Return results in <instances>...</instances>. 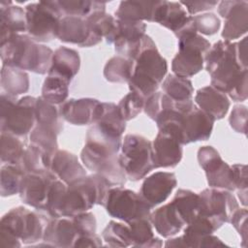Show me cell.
I'll list each match as a JSON object with an SVG mask.
<instances>
[{
  "label": "cell",
  "mask_w": 248,
  "mask_h": 248,
  "mask_svg": "<svg viewBox=\"0 0 248 248\" xmlns=\"http://www.w3.org/2000/svg\"><path fill=\"white\" fill-rule=\"evenodd\" d=\"M199 195L202 202L201 215L209 218L218 229L225 223H230L232 215L239 208L236 199L230 191L207 188Z\"/></svg>",
  "instance_id": "7c38bea8"
},
{
  "label": "cell",
  "mask_w": 248,
  "mask_h": 248,
  "mask_svg": "<svg viewBox=\"0 0 248 248\" xmlns=\"http://www.w3.org/2000/svg\"><path fill=\"white\" fill-rule=\"evenodd\" d=\"M1 88L2 92L16 97L29 89V77L21 69L2 65L1 69Z\"/></svg>",
  "instance_id": "f546056e"
},
{
  "label": "cell",
  "mask_w": 248,
  "mask_h": 248,
  "mask_svg": "<svg viewBox=\"0 0 248 248\" xmlns=\"http://www.w3.org/2000/svg\"><path fill=\"white\" fill-rule=\"evenodd\" d=\"M49 170L67 185L87 175L78 158L67 150L58 149L54 153L51 158Z\"/></svg>",
  "instance_id": "603a6c76"
},
{
  "label": "cell",
  "mask_w": 248,
  "mask_h": 248,
  "mask_svg": "<svg viewBox=\"0 0 248 248\" xmlns=\"http://www.w3.org/2000/svg\"><path fill=\"white\" fill-rule=\"evenodd\" d=\"M183 7H186L190 15H195L207 10H212L218 3L217 1H181Z\"/></svg>",
  "instance_id": "f5cc1de1"
},
{
  "label": "cell",
  "mask_w": 248,
  "mask_h": 248,
  "mask_svg": "<svg viewBox=\"0 0 248 248\" xmlns=\"http://www.w3.org/2000/svg\"><path fill=\"white\" fill-rule=\"evenodd\" d=\"M149 219L156 232L163 237L175 235L186 226L171 202L157 208L150 214Z\"/></svg>",
  "instance_id": "484cf974"
},
{
  "label": "cell",
  "mask_w": 248,
  "mask_h": 248,
  "mask_svg": "<svg viewBox=\"0 0 248 248\" xmlns=\"http://www.w3.org/2000/svg\"><path fill=\"white\" fill-rule=\"evenodd\" d=\"M87 21L102 38L108 44H114L118 37L117 19L106 12H97L86 17Z\"/></svg>",
  "instance_id": "8d00e7d4"
},
{
  "label": "cell",
  "mask_w": 248,
  "mask_h": 248,
  "mask_svg": "<svg viewBox=\"0 0 248 248\" xmlns=\"http://www.w3.org/2000/svg\"><path fill=\"white\" fill-rule=\"evenodd\" d=\"M0 57L2 65L44 75L51 67L53 51L28 35L15 34L0 43Z\"/></svg>",
  "instance_id": "3957f363"
},
{
  "label": "cell",
  "mask_w": 248,
  "mask_h": 248,
  "mask_svg": "<svg viewBox=\"0 0 248 248\" xmlns=\"http://www.w3.org/2000/svg\"><path fill=\"white\" fill-rule=\"evenodd\" d=\"M205 69L211 78V85L228 94L243 78L248 77L247 68L239 62L236 43L220 40L204 56Z\"/></svg>",
  "instance_id": "277c9868"
},
{
  "label": "cell",
  "mask_w": 248,
  "mask_h": 248,
  "mask_svg": "<svg viewBox=\"0 0 248 248\" xmlns=\"http://www.w3.org/2000/svg\"><path fill=\"white\" fill-rule=\"evenodd\" d=\"M144 100L134 92H129L124 96L117 107L119 112L125 121H129L135 118L143 109Z\"/></svg>",
  "instance_id": "f6af8a7d"
},
{
  "label": "cell",
  "mask_w": 248,
  "mask_h": 248,
  "mask_svg": "<svg viewBox=\"0 0 248 248\" xmlns=\"http://www.w3.org/2000/svg\"><path fill=\"white\" fill-rule=\"evenodd\" d=\"M133 74L128 81L129 89L144 101L155 93L167 74V60L158 51L153 40L144 35L132 60Z\"/></svg>",
  "instance_id": "7a4b0ae2"
},
{
  "label": "cell",
  "mask_w": 248,
  "mask_h": 248,
  "mask_svg": "<svg viewBox=\"0 0 248 248\" xmlns=\"http://www.w3.org/2000/svg\"><path fill=\"white\" fill-rule=\"evenodd\" d=\"M27 33L35 42L46 43L56 38L60 19L64 16L58 1H40L25 7Z\"/></svg>",
  "instance_id": "ba28073f"
},
{
  "label": "cell",
  "mask_w": 248,
  "mask_h": 248,
  "mask_svg": "<svg viewBox=\"0 0 248 248\" xmlns=\"http://www.w3.org/2000/svg\"><path fill=\"white\" fill-rule=\"evenodd\" d=\"M21 241L8 230L0 228V245L3 247H20Z\"/></svg>",
  "instance_id": "11a10c76"
},
{
  "label": "cell",
  "mask_w": 248,
  "mask_h": 248,
  "mask_svg": "<svg viewBox=\"0 0 248 248\" xmlns=\"http://www.w3.org/2000/svg\"><path fill=\"white\" fill-rule=\"evenodd\" d=\"M193 20L197 32L208 36L217 33L221 26L219 17L212 13H205L195 16H193Z\"/></svg>",
  "instance_id": "bcb514c9"
},
{
  "label": "cell",
  "mask_w": 248,
  "mask_h": 248,
  "mask_svg": "<svg viewBox=\"0 0 248 248\" xmlns=\"http://www.w3.org/2000/svg\"><path fill=\"white\" fill-rule=\"evenodd\" d=\"M95 124L121 137L126 129V121L121 116L117 105L110 102L101 103L99 116Z\"/></svg>",
  "instance_id": "e575fe53"
},
{
  "label": "cell",
  "mask_w": 248,
  "mask_h": 248,
  "mask_svg": "<svg viewBox=\"0 0 248 248\" xmlns=\"http://www.w3.org/2000/svg\"><path fill=\"white\" fill-rule=\"evenodd\" d=\"M64 16L88 17L97 12H106V3L88 0H62L58 1Z\"/></svg>",
  "instance_id": "ab89813d"
},
{
  "label": "cell",
  "mask_w": 248,
  "mask_h": 248,
  "mask_svg": "<svg viewBox=\"0 0 248 248\" xmlns=\"http://www.w3.org/2000/svg\"><path fill=\"white\" fill-rule=\"evenodd\" d=\"M119 163L127 178L138 181L156 169L153 160L152 141L143 136L127 134L122 140Z\"/></svg>",
  "instance_id": "8992f818"
},
{
  "label": "cell",
  "mask_w": 248,
  "mask_h": 248,
  "mask_svg": "<svg viewBox=\"0 0 248 248\" xmlns=\"http://www.w3.org/2000/svg\"><path fill=\"white\" fill-rule=\"evenodd\" d=\"M163 92L174 101L191 100L194 93L192 81L187 78L170 74L162 83Z\"/></svg>",
  "instance_id": "74e56055"
},
{
  "label": "cell",
  "mask_w": 248,
  "mask_h": 248,
  "mask_svg": "<svg viewBox=\"0 0 248 248\" xmlns=\"http://www.w3.org/2000/svg\"><path fill=\"white\" fill-rule=\"evenodd\" d=\"M100 101L92 98L70 99L61 104L62 118L73 125L95 124L101 108Z\"/></svg>",
  "instance_id": "ac0fdd59"
},
{
  "label": "cell",
  "mask_w": 248,
  "mask_h": 248,
  "mask_svg": "<svg viewBox=\"0 0 248 248\" xmlns=\"http://www.w3.org/2000/svg\"><path fill=\"white\" fill-rule=\"evenodd\" d=\"M0 43L5 42L15 34L27 31L25 9L13 5V2L2 1L0 3Z\"/></svg>",
  "instance_id": "d4e9b609"
},
{
  "label": "cell",
  "mask_w": 248,
  "mask_h": 248,
  "mask_svg": "<svg viewBox=\"0 0 248 248\" xmlns=\"http://www.w3.org/2000/svg\"><path fill=\"white\" fill-rule=\"evenodd\" d=\"M47 222L44 216L23 206H17L3 215L0 228L8 230L21 243L32 244L43 239Z\"/></svg>",
  "instance_id": "8fae6325"
},
{
  "label": "cell",
  "mask_w": 248,
  "mask_h": 248,
  "mask_svg": "<svg viewBox=\"0 0 248 248\" xmlns=\"http://www.w3.org/2000/svg\"><path fill=\"white\" fill-rule=\"evenodd\" d=\"M214 119L205 111L195 106L189 111L182 113L179 119L181 143L206 140L210 138Z\"/></svg>",
  "instance_id": "2e32d148"
},
{
  "label": "cell",
  "mask_w": 248,
  "mask_h": 248,
  "mask_svg": "<svg viewBox=\"0 0 248 248\" xmlns=\"http://www.w3.org/2000/svg\"><path fill=\"white\" fill-rule=\"evenodd\" d=\"M56 38L61 42L75 44L81 47L96 46L103 39L93 30L85 17L73 16H64L60 19Z\"/></svg>",
  "instance_id": "9a60e30c"
},
{
  "label": "cell",
  "mask_w": 248,
  "mask_h": 248,
  "mask_svg": "<svg viewBox=\"0 0 248 248\" xmlns=\"http://www.w3.org/2000/svg\"><path fill=\"white\" fill-rule=\"evenodd\" d=\"M247 217H248V211L244 208H237L231 217L230 223L232 224L233 228L236 230V232L239 233L241 239H242V245L246 247L247 245Z\"/></svg>",
  "instance_id": "681fc988"
},
{
  "label": "cell",
  "mask_w": 248,
  "mask_h": 248,
  "mask_svg": "<svg viewBox=\"0 0 248 248\" xmlns=\"http://www.w3.org/2000/svg\"><path fill=\"white\" fill-rule=\"evenodd\" d=\"M198 162L204 170L207 183L211 188L227 191L235 190L232 167L222 160L214 147L202 146L198 150Z\"/></svg>",
  "instance_id": "4fadbf2b"
},
{
  "label": "cell",
  "mask_w": 248,
  "mask_h": 248,
  "mask_svg": "<svg viewBox=\"0 0 248 248\" xmlns=\"http://www.w3.org/2000/svg\"><path fill=\"white\" fill-rule=\"evenodd\" d=\"M104 206L111 217L126 223L136 219L149 218L152 209L140 193L124 186L110 187Z\"/></svg>",
  "instance_id": "9c48e42d"
},
{
  "label": "cell",
  "mask_w": 248,
  "mask_h": 248,
  "mask_svg": "<svg viewBox=\"0 0 248 248\" xmlns=\"http://www.w3.org/2000/svg\"><path fill=\"white\" fill-rule=\"evenodd\" d=\"M162 93L160 91H156L152 95H150L145 101L143 105V110L145 114L152 120L155 121L158 114L161 111V99Z\"/></svg>",
  "instance_id": "f907efd6"
},
{
  "label": "cell",
  "mask_w": 248,
  "mask_h": 248,
  "mask_svg": "<svg viewBox=\"0 0 248 248\" xmlns=\"http://www.w3.org/2000/svg\"><path fill=\"white\" fill-rule=\"evenodd\" d=\"M122 137L93 124L87 131L86 141L80 152L83 166L104 177L109 185L123 186L127 176L119 163Z\"/></svg>",
  "instance_id": "6da1fadb"
},
{
  "label": "cell",
  "mask_w": 248,
  "mask_h": 248,
  "mask_svg": "<svg viewBox=\"0 0 248 248\" xmlns=\"http://www.w3.org/2000/svg\"><path fill=\"white\" fill-rule=\"evenodd\" d=\"M210 46V43L198 33L179 38L178 52L171 62L173 74L187 78L198 74L203 67L204 56Z\"/></svg>",
  "instance_id": "30bf717a"
},
{
  "label": "cell",
  "mask_w": 248,
  "mask_h": 248,
  "mask_svg": "<svg viewBox=\"0 0 248 248\" xmlns=\"http://www.w3.org/2000/svg\"><path fill=\"white\" fill-rule=\"evenodd\" d=\"M67 191V184L57 179L51 186L47 198L46 211L52 218L63 217L62 207L64 202V197Z\"/></svg>",
  "instance_id": "ee69618b"
},
{
  "label": "cell",
  "mask_w": 248,
  "mask_h": 248,
  "mask_svg": "<svg viewBox=\"0 0 248 248\" xmlns=\"http://www.w3.org/2000/svg\"><path fill=\"white\" fill-rule=\"evenodd\" d=\"M160 1H122L115 11L117 19L155 22Z\"/></svg>",
  "instance_id": "4316f807"
},
{
  "label": "cell",
  "mask_w": 248,
  "mask_h": 248,
  "mask_svg": "<svg viewBox=\"0 0 248 248\" xmlns=\"http://www.w3.org/2000/svg\"><path fill=\"white\" fill-rule=\"evenodd\" d=\"M134 62L123 56H113L105 65L104 77L108 81L128 82L133 74Z\"/></svg>",
  "instance_id": "f35d334b"
},
{
  "label": "cell",
  "mask_w": 248,
  "mask_h": 248,
  "mask_svg": "<svg viewBox=\"0 0 248 248\" xmlns=\"http://www.w3.org/2000/svg\"><path fill=\"white\" fill-rule=\"evenodd\" d=\"M165 246L166 247H186V244L183 240V237L179 236V237L170 238L167 240V242L165 243Z\"/></svg>",
  "instance_id": "680465c9"
},
{
  "label": "cell",
  "mask_w": 248,
  "mask_h": 248,
  "mask_svg": "<svg viewBox=\"0 0 248 248\" xmlns=\"http://www.w3.org/2000/svg\"><path fill=\"white\" fill-rule=\"evenodd\" d=\"M232 167L233 183L235 189L244 190L247 189V167L242 164H234Z\"/></svg>",
  "instance_id": "816d5d0a"
},
{
  "label": "cell",
  "mask_w": 248,
  "mask_h": 248,
  "mask_svg": "<svg viewBox=\"0 0 248 248\" xmlns=\"http://www.w3.org/2000/svg\"><path fill=\"white\" fill-rule=\"evenodd\" d=\"M79 237L72 218L58 217L48 220L43 240L47 246L52 247H74Z\"/></svg>",
  "instance_id": "7402d4cb"
},
{
  "label": "cell",
  "mask_w": 248,
  "mask_h": 248,
  "mask_svg": "<svg viewBox=\"0 0 248 248\" xmlns=\"http://www.w3.org/2000/svg\"><path fill=\"white\" fill-rule=\"evenodd\" d=\"M79 236L92 235L96 233L97 223L93 213L86 211L72 218Z\"/></svg>",
  "instance_id": "7dc6e473"
},
{
  "label": "cell",
  "mask_w": 248,
  "mask_h": 248,
  "mask_svg": "<svg viewBox=\"0 0 248 248\" xmlns=\"http://www.w3.org/2000/svg\"><path fill=\"white\" fill-rule=\"evenodd\" d=\"M248 77L243 78L229 93L228 95L233 100V101H245L247 99V93H248Z\"/></svg>",
  "instance_id": "db71d44e"
},
{
  "label": "cell",
  "mask_w": 248,
  "mask_h": 248,
  "mask_svg": "<svg viewBox=\"0 0 248 248\" xmlns=\"http://www.w3.org/2000/svg\"><path fill=\"white\" fill-rule=\"evenodd\" d=\"M51 158L52 156L31 143L29 146H26L18 167L24 172L49 170Z\"/></svg>",
  "instance_id": "d590c367"
},
{
  "label": "cell",
  "mask_w": 248,
  "mask_h": 248,
  "mask_svg": "<svg viewBox=\"0 0 248 248\" xmlns=\"http://www.w3.org/2000/svg\"><path fill=\"white\" fill-rule=\"evenodd\" d=\"M111 186L98 173L84 177L67 185L62 207V216L73 218L86 212L95 204L104 205Z\"/></svg>",
  "instance_id": "5b68a950"
},
{
  "label": "cell",
  "mask_w": 248,
  "mask_h": 248,
  "mask_svg": "<svg viewBox=\"0 0 248 248\" xmlns=\"http://www.w3.org/2000/svg\"><path fill=\"white\" fill-rule=\"evenodd\" d=\"M238 198H239L241 203L244 206H246L247 205V189L238 190Z\"/></svg>",
  "instance_id": "91938a15"
},
{
  "label": "cell",
  "mask_w": 248,
  "mask_h": 248,
  "mask_svg": "<svg viewBox=\"0 0 248 248\" xmlns=\"http://www.w3.org/2000/svg\"><path fill=\"white\" fill-rule=\"evenodd\" d=\"M71 78L49 69L42 87V97L54 105L63 104L69 95Z\"/></svg>",
  "instance_id": "83f0119b"
},
{
  "label": "cell",
  "mask_w": 248,
  "mask_h": 248,
  "mask_svg": "<svg viewBox=\"0 0 248 248\" xmlns=\"http://www.w3.org/2000/svg\"><path fill=\"white\" fill-rule=\"evenodd\" d=\"M80 58L78 52L73 48L60 46L53 52L50 69L73 79L78 73Z\"/></svg>",
  "instance_id": "1f68e13d"
},
{
  "label": "cell",
  "mask_w": 248,
  "mask_h": 248,
  "mask_svg": "<svg viewBox=\"0 0 248 248\" xmlns=\"http://www.w3.org/2000/svg\"><path fill=\"white\" fill-rule=\"evenodd\" d=\"M218 13L225 19L222 38L225 41L238 39L248 29V2L239 0L222 1Z\"/></svg>",
  "instance_id": "e0dca14e"
},
{
  "label": "cell",
  "mask_w": 248,
  "mask_h": 248,
  "mask_svg": "<svg viewBox=\"0 0 248 248\" xmlns=\"http://www.w3.org/2000/svg\"><path fill=\"white\" fill-rule=\"evenodd\" d=\"M57 179L50 170L25 172L18 193L21 201L36 209L46 210L49 190Z\"/></svg>",
  "instance_id": "5bb4252c"
},
{
  "label": "cell",
  "mask_w": 248,
  "mask_h": 248,
  "mask_svg": "<svg viewBox=\"0 0 248 248\" xmlns=\"http://www.w3.org/2000/svg\"><path fill=\"white\" fill-rule=\"evenodd\" d=\"M132 235V246L136 247H161L160 238L154 235L152 224L149 218H140L127 223Z\"/></svg>",
  "instance_id": "d6a6232c"
},
{
  "label": "cell",
  "mask_w": 248,
  "mask_h": 248,
  "mask_svg": "<svg viewBox=\"0 0 248 248\" xmlns=\"http://www.w3.org/2000/svg\"><path fill=\"white\" fill-rule=\"evenodd\" d=\"M37 98L24 96L20 99L4 92L0 97L1 132L25 137L34 128L36 122L35 106Z\"/></svg>",
  "instance_id": "52a82bcc"
},
{
  "label": "cell",
  "mask_w": 248,
  "mask_h": 248,
  "mask_svg": "<svg viewBox=\"0 0 248 248\" xmlns=\"http://www.w3.org/2000/svg\"><path fill=\"white\" fill-rule=\"evenodd\" d=\"M231 127L237 133L246 134L247 124V107L244 105H236L233 107L230 118Z\"/></svg>",
  "instance_id": "c3c4849f"
},
{
  "label": "cell",
  "mask_w": 248,
  "mask_h": 248,
  "mask_svg": "<svg viewBox=\"0 0 248 248\" xmlns=\"http://www.w3.org/2000/svg\"><path fill=\"white\" fill-rule=\"evenodd\" d=\"M25 148L24 142L19 139V137L11 133L1 132L0 158L2 163L18 166Z\"/></svg>",
  "instance_id": "836d02e7"
},
{
  "label": "cell",
  "mask_w": 248,
  "mask_h": 248,
  "mask_svg": "<svg viewBox=\"0 0 248 248\" xmlns=\"http://www.w3.org/2000/svg\"><path fill=\"white\" fill-rule=\"evenodd\" d=\"M195 102L197 107L208 113L214 120L222 119L230 108L227 94L212 85L200 88L196 93Z\"/></svg>",
  "instance_id": "cb8c5ba5"
},
{
  "label": "cell",
  "mask_w": 248,
  "mask_h": 248,
  "mask_svg": "<svg viewBox=\"0 0 248 248\" xmlns=\"http://www.w3.org/2000/svg\"><path fill=\"white\" fill-rule=\"evenodd\" d=\"M177 185L176 176L170 171H157L145 177L140 194L152 208L165 202Z\"/></svg>",
  "instance_id": "d6986e66"
},
{
  "label": "cell",
  "mask_w": 248,
  "mask_h": 248,
  "mask_svg": "<svg viewBox=\"0 0 248 248\" xmlns=\"http://www.w3.org/2000/svg\"><path fill=\"white\" fill-rule=\"evenodd\" d=\"M153 160L156 169L177 166L183 155L182 144L172 135L159 131L152 141Z\"/></svg>",
  "instance_id": "44dd1931"
},
{
  "label": "cell",
  "mask_w": 248,
  "mask_h": 248,
  "mask_svg": "<svg viewBox=\"0 0 248 248\" xmlns=\"http://www.w3.org/2000/svg\"><path fill=\"white\" fill-rule=\"evenodd\" d=\"M179 215L188 225L201 215L202 202L199 194L187 189H178L171 201Z\"/></svg>",
  "instance_id": "f1b7e54d"
},
{
  "label": "cell",
  "mask_w": 248,
  "mask_h": 248,
  "mask_svg": "<svg viewBox=\"0 0 248 248\" xmlns=\"http://www.w3.org/2000/svg\"><path fill=\"white\" fill-rule=\"evenodd\" d=\"M102 238L109 247H128L131 246L132 235L129 225L110 221L103 230Z\"/></svg>",
  "instance_id": "60d3db41"
},
{
  "label": "cell",
  "mask_w": 248,
  "mask_h": 248,
  "mask_svg": "<svg viewBox=\"0 0 248 248\" xmlns=\"http://www.w3.org/2000/svg\"><path fill=\"white\" fill-rule=\"evenodd\" d=\"M247 37H244L241 41L236 43V54L239 62L245 68H247Z\"/></svg>",
  "instance_id": "6f0895ef"
},
{
  "label": "cell",
  "mask_w": 248,
  "mask_h": 248,
  "mask_svg": "<svg viewBox=\"0 0 248 248\" xmlns=\"http://www.w3.org/2000/svg\"><path fill=\"white\" fill-rule=\"evenodd\" d=\"M35 118L38 125L54 131L57 135L63 130L62 116L56 105L45 100L42 96L37 98L35 106Z\"/></svg>",
  "instance_id": "4dcf8cb0"
},
{
  "label": "cell",
  "mask_w": 248,
  "mask_h": 248,
  "mask_svg": "<svg viewBox=\"0 0 248 248\" xmlns=\"http://www.w3.org/2000/svg\"><path fill=\"white\" fill-rule=\"evenodd\" d=\"M102 239L96 233L92 235H81L79 236L74 247H100L102 246Z\"/></svg>",
  "instance_id": "9f6ffc18"
},
{
  "label": "cell",
  "mask_w": 248,
  "mask_h": 248,
  "mask_svg": "<svg viewBox=\"0 0 248 248\" xmlns=\"http://www.w3.org/2000/svg\"><path fill=\"white\" fill-rule=\"evenodd\" d=\"M24 171L16 165L4 164L1 167L0 193L2 197H9L19 193L20 182Z\"/></svg>",
  "instance_id": "b9f144b4"
},
{
  "label": "cell",
  "mask_w": 248,
  "mask_h": 248,
  "mask_svg": "<svg viewBox=\"0 0 248 248\" xmlns=\"http://www.w3.org/2000/svg\"><path fill=\"white\" fill-rule=\"evenodd\" d=\"M218 228L209 218L200 215L186 225L182 237L186 247L225 246L224 242L212 234Z\"/></svg>",
  "instance_id": "ffe728a7"
},
{
  "label": "cell",
  "mask_w": 248,
  "mask_h": 248,
  "mask_svg": "<svg viewBox=\"0 0 248 248\" xmlns=\"http://www.w3.org/2000/svg\"><path fill=\"white\" fill-rule=\"evenodd\" d=\"M29 138L32 144L40 147L50 156H53L58 150L57 134L48 128L37 124L30 132Z\"/></svg>",
  "instance_id": "7bdbcfd3"
}]
</instances>
